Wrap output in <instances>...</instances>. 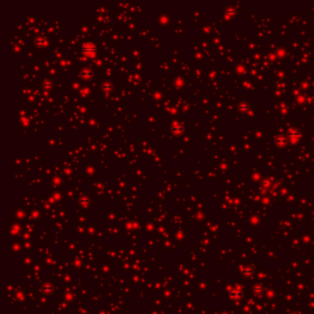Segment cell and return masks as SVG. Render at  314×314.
Wrapping results in <instances>:
<instances>
[{
	"label": "cell",
	"mask_w": 314,
	"mask_h": 314,
	"mask_svg": "<svg viewBox=\"0 0 314 314\" xmlns=\"http://www.w3.org/2000/svg\"><path fill=\"white\" fill-rule=\"evenodd\" d=\"M82 50L85 54H91V53H95L96 47L92 44H86L82 46Z\"/></svg>",
	"instance_id": "1"
}]
</instances>
